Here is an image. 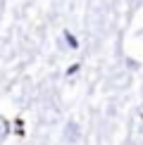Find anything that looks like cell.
I'll use <instances>...</instances> for the list:
<instances>
[{
	"label": "cell",
	"instance_id": "6da1fadb",
	"mask_svg": "<svg viewBox=\"0 0 143 145\" xmlns=\"http://www.w3.org/2000/svg\"><path fill=\"white\" fill-rule=\"evenodd\" d=\"M67 138H69V140H76V124H69L67 126Z\"/></svg>",
	"mask_w": 143,
	"mask_h": 145
},
{
	"label": "cell",
	"instance_id": "7a4b0ae2",
	"mask_svg": "<svg viewBox=\"0 0 143 145\" xmlns=\"http://www.w3.org/2000/svg\"><path fill=\"white\" fill-rule=\"evenodd\" d=\"M5 133H7V124H5V121H3V119H0V138H3Z\"/></svg>",
	"mask_w": 143,
	"mask_h": 145
}]
</instances>
